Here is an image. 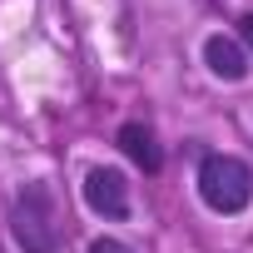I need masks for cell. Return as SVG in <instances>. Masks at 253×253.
Returning <instances> with one entry per match:
<instances>
[{"label": "cell", "mask_w": 253, "mask_h": 253, "mask_svg": "<svg viewBox=\"0 0 253 253\" xmlns=\"http://www.w3.org/2000/svg\"><path fill=\"white\" fill-rule=\"evenodd\" d=\"M10 238L20 253H60L65 248V209L45 179L20 184L10 199Z\"/></svg>", "instance_id": "1"}, {"label": "cell", "mask_w": 253, "mask_h": 253, "mask_svg": "<svg viewBox=\"0 0 253 253\" xmlns=\"http://www.w3.org/2000/svg\"><path fill=\"white\" fill-rule=\"evenodd\" d=\"M194 184H199V199L213 209V213H243L248 204H253V164L248 159H238V154H204L199 159V174H194Z\"/></svg>", "instance_id": "2"}, {"label": "cell", "mask_w": 253, "mask_h": 253, "mask_svg": "<svg viewBox=\"0 0 253 253\" xmlns=\"http://www.w3.org/2000/svg\"><path fill=\"white\" fill-rule=\"evenodd\" d=\"M80 189H84V209H89V213H99V218H109V223L129 218V174H124V169L94 164Z\"/></svg>", "instance_id": "3"}, {"label": "cell", "mask_w": 253, "mask_h": 253, "mask_svg": "<svg viewBox=\"0 0 253 253\" xmlns=\"http://www.w3.org/2000/svg\"><path fill=\"white\" fill-rule=\"evenodd\" d=\"M114 144L124 149V159H129L134 169H144V174H159L164 169V149H159V134H154L149 119H124L119 134H114Z\"/></svg>", "instance_id": "4"}, {"label": "cell", "mask_w": 253, "mask_h": 253, "mask_svg": "<svg viewBox=\"0 0 253 253\" xmlns=\"http://www.w3.org/2000/svg\"><path fill=\"white\" fill-rule=\"evenodd\" d=\"M199 55H204V65H209L213 80H228V84L248 80V50H243L238 35L213 30V35H204V50H199Z\"/></svg>", "instance_id": "5"}, {"label": "cell", "mask_w": 253, "mask_h": 253, "mask_svg": "<svg viewBox=\"0 0 253 253\" xmlns=\"http://www.w3.org/2000/svg\"><path fill=\"white\" fill-rule=\"evenodd\" d=\"M89 253H134V248L124 243V238H109V233H104V238H94V243H89Z\"/></svg>", "instance_id": "6"}, {"label": "cell", "mask_w": 253, "mask_h": 253, "mask_svg": "<svg viewBox=\"0 0 253 253\" xmlns=\"http://www.w3.org/2000/svg\"><path fill=\"white\" fill-rule=\"evenodd\" d=\"M238 40H243V50L253 55V10H248V15H238Z\"/></svg>", "instance_id": "7"}]
</instances>
